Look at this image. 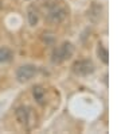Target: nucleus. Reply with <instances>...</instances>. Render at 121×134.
Wrapping results in <instances>:
<instances>
[{"label":"nucleus","mask_w":121,"mask_h":134,"mask_svg":"<svg viewBox=\"0 0 121 134\" xmlns=\"http://www.w3.org/2000/svg\"><path fill=\"white\" fill-rule=\"evenodd\" d=\"M28 22L31 26H35L38 22V12L35 11V7H31L28 10Z\"/></svg>","instance_id":"nucleus-9"},{"label":"nucleus","mask_w":121,"mask_h":134,"mask_svg":"<svg viewBox=\"0 0 121 134\" xmlns=\"http://www.w3.org/2000/svg\"><path fill=\"white\" fill-rule=\"evenodd\" d=\"M97 53H98V57H100V60L104 62V64H108L109 62V53H108V50L104 48L102 45H98V49H97Z\"/></svg>","instance_id":"nucleus-7"},{"label":"nucleus","mask_w":121,"mask_h":134,"mask_svg":"<svg viewBox=\"0 0 121 134\" xmlns=\"http://www.w3.org/2000/svg\"><path fill=\"white\" fill-rule=\"evenodd\" d=\"M12 58V52L8 48H0V64L8 62Z\"/></svg>","instance_id":"nucleus-6"},{"label":"nucleus","mask_w":121,"mask_h":134,"mask_svg":"<svg viewBox=\"0 0 121 134\" xmlns=\"http://www.w3.org/2000/svg\"><path fill=\"white\" fill-rule=\"evenodd\" d=\"M94 64L90 60H79L73 65V72L78 76H87L94 72Z\"/></svg>","instance_id":"nucleus-3"},{"label":"nucleus","mask_w":121,"mask_h":134,"mask_svg":"<svg viewBox=\"0 0 121 134\" xmlns=\"http://www.w3.org/2000/svg\"><path fill=\"white\" fill-rule=\"evenodd\" d=\"M36 73H38L36 66H34V65H23L18 69V72H16V79H18L20 83H24V81L31 80Z\"/></svg>","instance_id":"nucleus-5"},{"label":"nucleus","mask_w":121,"mask_h":134,"mask_svg":"<svg viewBox=\"0 0 121 134\" xmlns=\"http://www.w3.org/2000/svg\"><path fill=\"white\" fill-rule=\"evenodd\" d=\"M16 118L18 121L26 126V127H30L32 125V121H34V113H32V108L27 107V106H22L16 110Z\"/></svg>","instance_id":"nucleus-4"},{"label":"nucleus","mask_w":121,"mask_h":134,"mask_svg":"<svg viewBox=\"0 0 121 134\" xmlns=\"http://www.w3.org/2000/svg\"><path fill=\"white\" fill-rule=\"evenodd\" d=\"M34 98L35 100H38V103L42 104L44 100V90L42 87H34Z\"/></svg>","instance_id":"nucleus-8"},{"label":"nucleus","mask_w":121,"mask_h":134,"mask_svg":"<svg viewBox=\"0 0 121 134\" xmlns=\"http://www.w3.org/2000/svg\"><path fill=\"white\" fill-rule=\"evenodd\" d=\"M73 53H74V46H73V43L63 42L56 49H54V52H53V62L54 64H61V62L69 60L73 56Z\"/></svg>","instance_id":"nucleus-2"},{"label":"nucleus","mask_w":121,"mask_h":134,"mask_svg":"<svg viewBox=\"0 0 121 134\" xmlns=\"http://www.w3.org/2000/svg\"><path fill=\"white\" fill-rule=\"evenodd\" d=\"M67 15V8L62 2H53L47 5V19L53 23H61Z\"/></svg>","instance_id":"nucleus-1"}]
</instances>
